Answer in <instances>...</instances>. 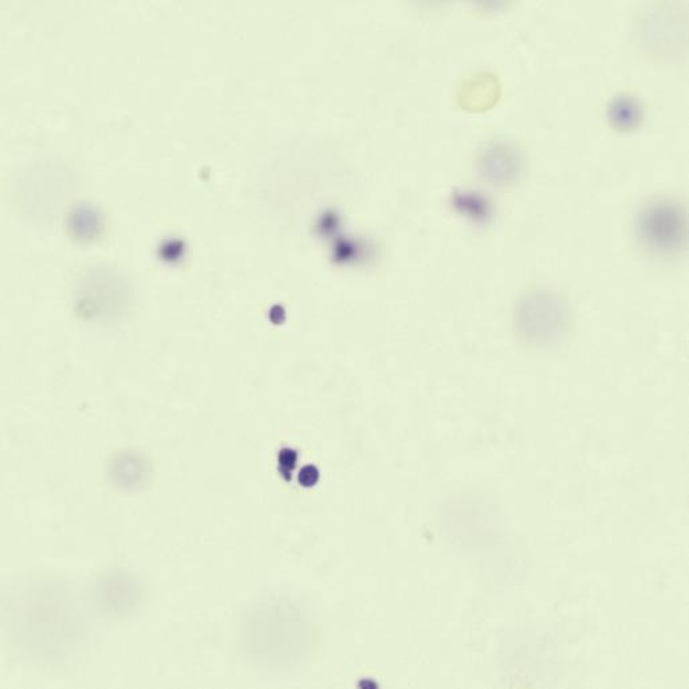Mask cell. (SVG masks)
Returning <instances> with one entry per match:
<instances>
[{
	"label": "cell",
	"instance_id": "4",
	"mask_svg": "<svg viewBox=\"0 0 689 689\" xmlns=\"http://www.w3.org/2000/svg\"><path fill=\"white\" fill-rule=\"evenodd\" d=\"M295 462H297V454L291 450H283L279 455V464H281L282 474L289 479V474L294 470Z\"/></svg>",
	"mask_w": 689,
	"mask_h": 689
},
{
	"label": "cell",
	"instance_id": "2",
	"mask_svg": "<svg viewBox=\"0 0 689 689\" xmlns=\"http://www.w3.org/2000/svg\"><path fill=\"white\" fill-rule=\"evenodd\" d=\"M482 167L484 175L494 183L513 184L525 172V156L513 144H496L483 156Z\"/></svg>",
	"mask_w": 689,
	"mask_h": 689
},
{
	"label": "cell",
	"instance_id": "1",
	"mask_svg": "<svg viewBox=\"0 0 689 689\" xmlns=\"http://www.w3.org/2000/svg\"><path fill=\"white\" fill-rule=\"evenodd\" d=\"M684 228V214L673 203L652 204L641 215V236L645 242L661 250L679 246L684 239Z\"/></svg>",
	"mask_w": 689,
	"mask_h": 689
},
{
	"label": "cell",
	"instance_id": "3",
	"mask_svg": "<svg viewBox=\"0 0 689 689\" xmlns=\"http://www.w3.org/2000/svg\"><path fill=\"white\" fill-rule=\"evenodd\" d=\"M610 125L618 132H632L639 128L644 118L641 102L631 94H620L608 105Z\"/></svg>",
	"mask_w": 689,
	"mask_h": 689
}]
</instances>
